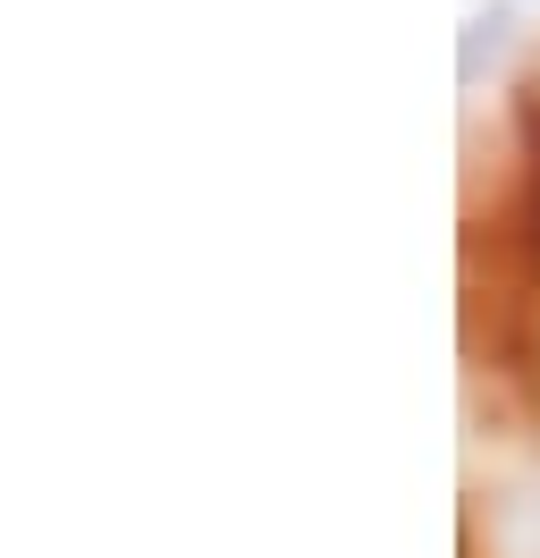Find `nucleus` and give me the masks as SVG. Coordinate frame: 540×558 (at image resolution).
<instances>
[{
	"instance_id": "1",
	"label": "nucleus",
	"mask_w": 540,
	"mask_h": 558,
	"mask_svg": "<svg viewBox=\"0 0 540 558\" xmlns=\"http://www.w3.org/2000/svg\"><path fill=\"white\" fill-rule=\"evenodd\" d=\"M524 220H532V254H540V144H532V195H524Z\"/></svg>"
}]
</instances>
